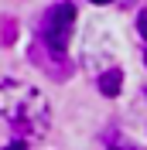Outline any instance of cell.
Listing matches in <instances>:
<instances>
[{
	"mask_svg": "<svg viewBox=\"0 0 147 150\" xmlns=\"http://www.w3.org/2000/svg\"><path fill=\"white\" fill-rule=\"evenodd\" d=\"M4 150H28V147H24V143H21V140H14V143H7V147H4Z\"/></svg>",
	"mask_w": 147,
	"mask_h": 150,
	"instance_id": "cell-6",
	"label": "cell"
},
{
	"mask_svg": "<svg viewBox=\"0 0 147 150\" xmlns=\"http://www.w3.org/2000/svg\"><path fill=\"white\" fill-rule=\"evenodd\" d=\"M144 62H147V55H144Z\"/></svg>",
	"mask_w": 147,
	"mask_h": 150,
	"instance_id": "cell-7",
	"label": "cell"
},
{
	"mask_svg": "<svg viewBox=\"0 0 147 150\" xmlns=\"http://www.w3.org/2000/svg\"><path fill=\"white\" fill-rule=\"evenodd\" d=\"M137 31L147 38V10H140V14H137Z\"/></svg>",
	"mask_w": 147,
	"mask_h": 150,
	"instance_id": "cell-5",
	"label": "cell"
},
{
	"mask_svg": "<svg viewBox=\"0 0 147 150\" xmlns=\"http://www.w3.org/2000/svg\"><path fill=\"white\" fill-rule=\"evenodd\" d=\"M120 82H123V72H120V68H110V72L99 75V82H96V85H99L103 96H110V99H113V96L120 92Z\"/></svg>",
	"mask_w": 147,
	"mask_h": 150,
	"instance_id": "cell-3",
	"label": "cell"
},
{
	"mask_svg": "<svg viewBox=\"0 0 147 150\" xmlns=\"http://www.w3.org/2000/svg\"><path fill=\"white\" fill-rule=\"evenodd\" d=\"M120 133L116 130H110V137H106V143H110V150H137L133 143H127V140H116Z\"/></svg>",
	"mask_w": 147,
	"mask_h": 150,
	"instance_id": "cell-4",
	"label": "cell"
},
{
	"mask_svg": "<svg viewBox=\"0 0 147 150\" xmlns=\"http://www.w3.org/2000/svg\"><path fill=\"white\" fill-rule=\"evenodd\" d=\"M0 116L14 123V130L34 137V133H41L48 126V103L41 99L38 89L0 79Z\"/></svg>",
	"mask_w": 147,
	"mask_h": 150,
	"instance_id": "cell-1",
	"label": "cell"
},
{
	"mask_svg": "<svg viewBox=\"0 0 147 150\" xmlns=\"http://www.w3.org/2000/svg\"><path fill=\"white\" fill-rule=\"evenodd\" d=\"M72 28H75V4H55V7H48L45 21H41V38L48 41L51 51L65 55Z\"/></svg>",
	"mask_w": 147,
	"mask_h": 150,
	"instance_id": "cell-2",
	"label": "cell"
}]
</instances>
